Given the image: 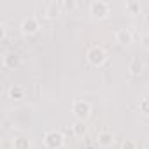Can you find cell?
Returning a JSON list of instances; mask_svg holds the SVG:
<instances>
[{
    "instance_id": "52a82bcc",
    "label": "cell",
    "mask_w": 149,
    "mask_h": 149,
    "mask_svg": "<svg viewBox=\"0 0 149 149\" xmlns=\"http://www.w3.org/2000/svg\"><path fill=\"white\" fill-rule=\"evenodd\" d=\"M118 42H123V44L130 42V32H126V30H119V32H118Z\"/></svg>"
},
{
    "instance_id": "9c48e42d",
    "label": "cell",
    "mask_w": 149,
    "mask_h": 149,
    "mask_svg": "<svg viewBox=\"0 0 149 149\" xmlns=\"http://www.w3.org/2000/svg\"><path fill=\"white\" fill-rule=\"evenodd\" d=\"M74 132H76V135H84L86 128L83 126V123H76V125H74Z\"/></svg>"
},
{
    "instance_id": "6da1fadb",
    "label": "cell",
    "mask_w": 149,
    "mask_h": 149,
    "mask_svg": "<svg viewBox=\"0 0 149 149\" xmlns=\"http://www.w3.org/2000/svg\"><path fill=\"white\" fill-rule=\"evenodd\" d=\"M88 60H90L93 65H102V63L105 61V53H104V49H100V47H93V49H90V53H88Z\"/></svg>"
},
{
    "instance_id": "5b68a950",
    "label": "cell",
    "mask_w": 149,
    "mask_h": 149,
    "mask_svg": "<svg viewBox=\"0 0 149 149\" xmlns=\"http://www.w3.org/2000/svg\"><path fill=\"white\" fill-rule=\"evenodd\" d=\"M98 142L102 146H111L114 142V135L109 133V132H102V133H98Z\"/></svg>"
},
{
    "instance_id": "3957f363",
    "label": "cell",
    "mask_w": 149,
    "mask_h": 149,
    "mask_svg": "<svg viewBox=\"0 0 149 149\" xmlns=\"http://www.w3.org/2000/svg\"><path fill=\"white\" fill-rule=\"evenodd\" d=\"M74 112H76L77 118L84 119V118L90 116V105L86 102H76V104H74Z\"/></svg>"
},
{
    "instance_id": "30bf717a",
    "label": "cell",
    "mask_w": 149,
    "mask_h": 149,
    "mask_svg": "<svg viewBox=\"0 0 149 149\" xmlns=\"http://www.w3.org/2000/svg\"><path fill=\"white\" fill-rule=\"evenodd\" d=\"M130 68H132V72H133V74H139V72L142 70V65H139V60H135V61L132 63V67H130Z\"/></svg>"
},
{
    "instance_id": "8fae6325",
    "label": "cell",
    "mask_w": 149,
    "mask_h": 149,
    "mask_svg": "<svg viewBox=\"0 0 149 149\" xmlns=\"http://www.w3.org/2000/svg\"><path fill=\"white\" fill-rule=\"evenodd\" d=\"M11 95L13 97H21V90H18V88L16 90H11Z\"/></svg>"
},
{
    "instance_id": "4fadbf2b",
    "label": "cell",
    "mask_w": 149,
    "mask_h": 149,
    "mask_svg": "<svg viewBox=\"0 0 149 149\" xmlns=\"http://www.w3.org/2000/svg\"><path fill=\"white\" fill-rule=\"evenodd\" d=\"M142 109H144L146 112H149V102H142Z\"/></svg>"
},
{
    "instance_id": "8992f818",
    "label": "cell",
    "mask_w": 149,
    "mask_h": 149,
    "mask_svg": "<svg viewBox=\"0 0 149 149\" xmlns=\"http://www.w3.org/2000/svg\"><path fill=\"white\" fill-rule=\"evenodd\" d=\"M37 28H39V25H37L35 19H26V21L23 23V30H25V32H35Z\"/></svg>"
},
{
    "instance_id": "7a4b0ae2",
    "label": "cell",
    "mask_w": 149,
    "mask_h": 149,
    "mask_svg": "<svg viewBox=\"0 0 149 149\" xmlns=\"http://www.w3.org/2000/svg\"><path fill=\"white\" fill-rule=\"evenodd\" d=\"M46 144L51 147V149H58L63 146V137L61 133H56V132H51L46 135Z\"/></svg>"
},
{
    "instance_id": "277c9868",
    "label": "cell",
    "mask_w": 149,
    "mask_h": 149,
    "mask_svg": "<svg viewBox=\"0 0 149 149\" xmlns=\"http://www.w3.org/2000/svg\"><path fill=\"white\" fill-rule=\"evenodd\" d=\"M91 13L95 16H105L107 14V4H104V2H93L91 4Z\"/></svg>"
},
{
    "instance_id": "ba28073f",
    "label": "cell",
    "mask_w": 149,
    "mask_h": 149,
    "mask_svg": "<svg viewBox=\"0 0 149 149\" xmlns=\"http://www.w3.org/2000/svg\"><path fill=\"white\" fill-rule=\"evenodd\" d=\"M28 146H30V144H28L26 139H18V140H16V147H18V149H28Z\"/></svg>"
},
{
    "instance_id": "7c38bea8",
    "label": "cell",
    "mask_w": 149,
    "mask_h": 149,
    "mask_svg": "<svg viewBox=\"0 0 149 149\" xmlns=\"http://www.w3.org/2000/svg\"><path fill=\"white\" fill-rule=\"evenodd\" d=\"M123 149H135V146H133L132 142H125V144H123Z\"/></svg>"
}]
</instances>
